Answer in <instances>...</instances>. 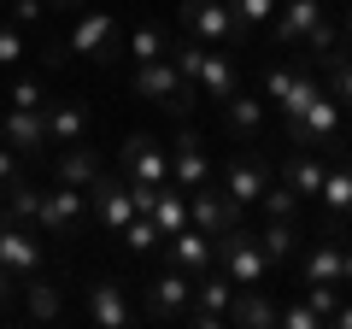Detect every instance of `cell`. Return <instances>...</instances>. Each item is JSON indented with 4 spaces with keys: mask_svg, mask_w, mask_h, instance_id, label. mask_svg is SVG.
Returning a JSON list of instances; mask_svg holds the SVG:
<instances>
[{
    "mask_svg": "<svg viewBox=\"0 0 352 329\" xmlns=\"http://www.w3.org/2000/svg\"><path fill=\"white\" fill-rule=\"evenodd\" d=\"M212 265L223 270L235 288H264L270 282V259H264V247H258V235L252 229H223V235L212 241Z\"/></svg>",
    "mask_w": 352,
    "mask_h": 329,
    "instance_id": "obj_1",
    "label": "cell"
},
{
    "mask_svg": "<svg viewBox=\"0 0 352 329\" xmlns=\"http://www.w3.org/2000/svg\"><path fill=\"white\" fill-rule=\"evenodd\" d=\"M135 94H141V100H153L159 112H170V118H188V112H194V100H200V89H194V83L176 71L170 59L135 65Z\"/></svg>",
    "mask_w": 352,
    "mask_h": 329,
    "instance_id": "obj_2",
    "label": "cell"
},
{
    "mask_svg": "<svg viewBox=\"0 0 352 329\" xmlns=\"http://www.w3.org/2000/svg\"><path fill=\"white\" fill-rule=\"evenodd\" d=\"M317 94H323V83H317L311 71H294V65H282V59L264 65V106H276L282 124H294Z\"/></svg>",
    "mask_w": 352,
    "mask_h": 329,
    "instance_id": "obj_3",
    "label": "cell"
},
{
    "mask_svg": "<svg viewBox=\"0 0 352 329\" xmlns=\"http://www.w3.org/2000/svg\"><path fill=\"white\" fill-rule=\"evenodd\" d=\"M82 224H88V189H71V182L41 189V206H36V229H41V235L71 241Z\"/></svg>",
    "mask_w": 352,
    "mask_h": 329,
    "instance_id": "obj_4",
    "label": "cell"
},
{
    "mask_svg": "<svg viewBox=\"0 0 352 329\" xmlns=\"http://www.w3.org/2000/svg\"><path fill=\"white\" fill-rule=\"evenodd\" d=\"M176 24H182V36L206 41V47H241V30H235L223 0H182L176 6Z\"/></svg>",
    "mask_w": 352,
    "mask_h": 329,
    "instance_id": "obj_5",
    "label": "cell"
},
{
    "mask_svg": "<svg viewBox=\"0 0 352 329\" xmlns=\"http://www.w3.org/2000/svg\"><path fill=\"white\" fill-rule=\"evenodd\" d=\"M118 177L124 182H147V189H159V182H170V147H159L153 136H124V147H118Z\"/></svg>",
    "mask_w": 352,
    "mask_h": 329,
    "instance_id": "obj_6",
    "label": "cell"
},
{
    "mask_svg": "<svg viewBox=\"0 0 352 329\" xmlns=\"http://www.w3.org/2000/svg\"><path fill=\"white\" fill-rule=\"evenodd\" d=\"M229 300H235V282H229L217 265L200 270V277H194V300H188V312H182V323H188V329H223Z\"/></svg>",
    "mask_w": 352,
    "mask_h": 329,
    "instance_id": "obj_7",
    "label": "cell"
},
{
    "mask_svg": "<svg viewBox=\"0 0 352 329\" xmlns=\"http://www.w3.org/2000/svg\"><path fill=\"white\" fill-rule=\"evenodd\" d=\"M188 300H194V277H188V270L164 265V270L147 277V317H153V323H182Z\"/></svg>",
    "mask_w": 352,
    "mask_h": 329,
    "instance_id": "obj_8",
    "label": "cell"
},
{
    "mask_svg": "<svg viewBox=\"0 0 352 329\" xmlns=\"http://www.w3.org/2000/svg\"><path fill=\"white\" fill-rule=\"evenodd\" d=\"M0 265L12 270L18 282L30 277V270L47 265V241H41L36 224H12V217H0Z\"/></svg>",
    "mask_w": 352,
    "mask_h": 329,
    "instance_id": "obj_9",
    "label": "cell"
},
{
    "mask_svg": "<svg viewBox=\"0 0 352 329\" xmlns=\"http://www.w3.org/2000/svg\"><path fill=\"white\" fill-rule=\"evenodd\" d=\"M335 136H340V100L323 89V94H317V100L288 124V147H317V153H323V147H335Z\"/></svg>",
    "mask_w": 352,
    "mask_h": 329,
    "instance_id": "obj_10",
    "label": "cell"
},
{
    "mask_svg": "<svg viewBox=\"0 0 352 329\" xmlns=\"http://www.w3.org/2000/svg\"><path fill=\"white\" fill-rule=\"evenodd\" d=\"M65 53H82V59H118V18L106 12V6L82 12L71 24V36H65Z\"/></svg>",
    "mask_w": 352,
    "mask_h": 329,
    "instance_id": "obj_11",
    "label": "cell"
},
{
    "mask_svg": "<svg viewBox=\"0 0 352 329\" xmlns=\"http://www.w3.org/2000/svg\"><path fill=\"white\" fill-rule=\"evenodd\" d=\"M188 224L206 229V235H223V229L241 224V206L223 194V182H200V189H188Z\"/></svg>",
    "mask_w": 352,
    "mask_h": 329,
    "instance_id": "obj_12",
    "label": "cell"
},
{
    "mask_svg": "<svg viewBox=\"0 0 352 329\" xmlns=\"http://www.w3.org/2000/svg\"><path fill=\"white\" fill-rule=\"evenodd\" d=\"M329 12V0H276V12H270V47L276 53H288V47H300L305 41V30L317 24V18Z\"/></svg>",
    "mask_w": 352,
    "mask_h": 329,
    "instance_id": "obj_13",
    "label": "cell"
},
{
    "mask_svg": "<svg viewBox=\"0 0 352 329\" xmlns=\"http://www.w3.org/2000/svg\"><path fill=\"white\" fill-rule=\"evenodd\" d=\"M264 182H270V159H264L258 147L235 153V159L223 164V194H229V200H235V206H258Z\"/></svg>",
    "mask_w": 352,
    "mask_h": 329,
    "instance_id": "obj_14",
    "label": "cell"
},
{
    "mask_svg": "<svg viewBox=\"0 0 352 329\" xmlns=\"http://www.w3.org/2000/svg\"><path fill=\"white\" fill-rule=\"evenodd\" d=\"M88 317L94 323H106V329H129L135 323V300H129V282H118V277H100V282H88Z\"/></svg>",
    "mask_w": 352,
    "mask_h": 329,
    "instance_id": "obj_15",
    "label": "cell"
},
{
    "mask_svg": "<svg viewBox=\"0 0 352 329\" xmlns=\"http://www.w3.org/2000/svg\"><path fill=\"white\" fill-rule=\"evenodd\" d=\"M88 212L100 217V229H112V235H118V229H124L129 217H135L129 182H124V177H106V171H100V177L88 182Z\"/></svg>",
    "mask_w": 352,
    "mask_h": 329,
    "instance_id": "obj_16",
    "label": "cell"
},
{
    "mask_svg": "<svg viewBox=\"0 0 352 329\" xmlns=\"http://www.w3.org/2000/svg\"><path fill=\"white\" fill-rule=\"evenodd\" d=\"M170 182H176V189H200V182H212V153H206L200 129H182V136L170 141Z\"/></svg>",
    "mask_w": 352,
    "mask_h": 329,
    "instance_id": "obj_17",
    "label": "cell"
},
{
    "mask_svg": "<svg viewBox=\"0 0 352 329\" xmlns=\"http://www.w3.org/2000/svg\"><path fill=\"white\" fill-rule=\"evenodd\" d=\"M194 89H200V100H217V106L241 89V65L229 59V47H206L200 71H194Z\"/></svg>",
    "mask_w": 352,
    "mask_h": 329,
    "instance_id": "obj_18",
    "label": "cell"
},
{
    "mask_svg": "<svg viewBox=\"0 0 352 329\" xmlns=\"http://www.w3.org/2000/svg\"><path fill=\"white\" fill-rule=\"evenodd\" d=\"M164 265L188 270V277L212 270V235H206V229H194V224H182L170 241H164Z\"/></svg>",
    "mask_w": 352,
    "mask_h": 329,
    "instance_id": "obj_19",
    "label": "cell"
},
{
    "mask_svg": "<svg viewBox=\"0 0 352 329\" xmlns=\"http://www.w3.org/2000/svg\"><path fill=\"white\" fill-rule=\"evenodd\" d=\"M18 294H24V317H36V323H53V317L65 312V288H59V277H47V265L30 270V277L18 282Z\"/></svg>",
    "mask_w": 352,
    "mask_h": 329,
    "instance_id": "obj_20",
    "label": "cell"
},
{
    "mask_svg": "<svg viewBox=\"0 0 352 329\" xmlns=\"http://www.w3.org/2000/svg\"><path fill=\"white\" fill-rule=\"evenodd\" d=\"M0 141L12 153H41L47 147V118L30 112V106H12V112H0Z\"/></svg>",
    "mask_w": 352,
    "mask_h": 329,
    "instance_id": "obj_21",
    "label": "cell"
},
{
    "mask_svg": "<svg viewBox=\"0 0 352 329\" xmlns=\"http://www.w3.org/2000/svg\"><path fill=\"white\" fill-rule=\"evenodd\" d=\"M223 323L270 329V323H282V306L270 300V288H235V300H229V317H223Z\"/></svg>",
    "mask_w": 352,
    "mask_h": 329,
    "instance_id": "obj_22",
    "label": "cell"
},
{
    "mask_svg": "<svg viewBox=\"0 0 352 329\" xmlns=\"http://www.w3.org/2000/svg\"><path fill=\"white\" fill-rule=\"evenodd\" d=\"M223 124H229V136H235V141H258L264 136V124H270V106H264L258 100V94H229V100H223Z\"/></svg>",
    "mask_w": 352,
    "mask_h": 329,
    "instance_id": "obj_23",
    "label": "cell"
},
{
    "mask_svg": "<svg viewBox=\"0 0 352 329\" xmlns=\"http://www.w3.org/2000/svg\"><path fill=\"white\" fill-rule=\"evenodd\" d=\"M41 118H47V141H53V147L88 141V106L82 100H47V106H41Z\"/></svg>",
    "mask_w": 352,
    "mask_h": 329,
    "instance_id": "obj_24",
    "label": "cell"
},
{
    "mask_svg": "<svg viewBox=\"0 0 352 329\" xmlns=\"http://www.w3.org/2000/svg\"><path fill=\"white\" fill-rule=\"evenodd\" d=\"M100 171L106 164H100V153L88 147V141H71V147H59V159H53V182H71V189H88Z\"/></svg>",
    "mask_w": 352,
    "mask_h": 329,
    "instance_id": "obj_25",
    "label": "cell"
},
{
    "mask_svg": "<svg viewBox=\"0 0 352 329\" xmlns=\"http://www.w3.org/2000/svg\"><path fill=\"white\" fill-rule=\"evenodd\" d=\"M323 171H329V159L317 147H294L288 153V164H282V182H288L300 200H311L317 189H323Z\"/></svg>",
    "mask_w": 352,
    "mask_h": 329,
    "instance_id": "obj_26",
    "label": "cell"
},
{
    "mask_svg": "<svg viewBox=\"0 0 352 329\" xmlns=\"http://www.w3.org/2000/svg\"><path fill=\"white\" fill-rule=\"evenodd\" d=\"M252 235H258L270 270H276V265H294V247H300V217H264V229H252Z\"/></svg>",
    "mask_w": 352,
    "mask_h": 329,
    "instance_id": "obj_27",
    "label": "cell"
},
{
    "mask_svg": "<svg viewBox=\"0 0 352 329\" xmlns=\"http://www.w3.org/2000/svg\"><path fill=\"white\" fill-rule=\"evenodd\" d=\"M153 229H159V235L164 241H170L176 235V229H182V224H188V189H176V182H164V189H159V200H153Z\"/></svg>",
    "mask_w": 352,
    "mask_h": 329,
    "instance_id": "obj_28",
    "label": "cell"
},
{
    "mask_svg": "<svg viewBox=\"0 0 352 329\" xmlns=\"http://www.w3.org/2000/svg\"><path fill=\"white\" fill-rule=\"evenodd\" d=\"M317 200H323V212L352 217V171H346V159L323 171V189H317Z\"/></svg>",
    "mask_w": 352,
    "mask_h": 329,
    "instance_id": "obj_29",
    "label": "cell"
},
{
    "mask_svg": "<svg viewBox=\"0 0 352 329\" xmlns=\"http://www.w3.org/2000/svg\"><path fill=\"white\" fill-rule=\"evenodd\" d=\"M340 47H346V41H340V24H335V18H317V24L311 30H305V41H300V53H305V59H311V65H329V59H335V53Z\"/></svg>",
    "mask_w": 352,
    "mask_h": 329,
    "instance_id": "obj_30",
    "label": "cell"
},
{
    "mask_svg": "<svg viewBox=\"0 0 352 329\" xmlns=\"http://www.w3.org/2000/svg\"><path fill=\"white\" fill-rule=\"evenodd\" d=\"M36 206H41V189H36V182L18 177L12 189H0V217H12V224H36Z\"/></svg>",
    "mask_w": 352,
    "mask_h": 329,
    "instance_id": "obj_31",
    "label": "cell"
},
{
    "mask_svg": "<svg viewBox=\"0 0 352 329\" xmlns=\"http://www.w3.org/2000/svg\"><path fill=\"white\" fill-rule=\"evenodd\" d=\"M164 47H170V41H164V30L159 24H135V30H129V59H135V65H153V59H164Z\"/></svg>",
    "mask_w": 352,
    "mask_h": 329,
    "instance_id": "obj_32",
    "label": "cell"
},
{
    "mask_svg": "<svg viewBox=\"0 0 352 329\" xmlns=\"http://www.w3.org/2000/svg\"><path fill=\"white\" fill-rule=\"evenodd\" d=\"M229 18H235V30L247 36V30H264L270 24V12H276V0H223Z\"/></svg>",
    "mask_w": 352,
    "mask_h": 329,
    "instance_id": "obj_33",
    "label": "cell"
},
{
    "mask_svg": "<svg viewBox=\"0 0 352 329\" xmlns=\"http://www.w3.org/2000/svg\"><path fill=\"white\" fill-rule=\"evenodd\" d=\"M118 235H124V247H129V253H153V247H164V235L153 229V217H147V212H135L124 229H118Z\"/></svg>",
    "mask_w": 352,
    "mask_h": 329,
    "instance_id": "obj_34",
    "label": "cell"
},
{
    "mask_svg": "<svg viewBox=\"0 0 352 329\" xmlns=\"http://www.w3.org/2000/svg\"><path fill=\"white\" fill-rule=\"evenodd\" d=\"M258 206H264V217H300V194H294L288 182H264Z\"/></svg>",
    "mask_w": 352,
    "mask_h": 329,
    "instance_id": "obj_35",
    "label": "cell"
},
{
    "mask_svg": "<svg viewBox=\"0 0 352 329\" xmlns=\"http://www.w3.org/2000/svg\"><path fill=\"white\" fill-rule=\"evenodd\" d=\"M323 71H329V94H335L340 106H352V47H340Z\"/></svg>",
    "mask_w": 352,
    "mask_h": 329,
    "instance_id": "obj_36",
    "label": "cell"
},
{
    "mask_svg": "<svg viewBox=\"0 0 352 329\" xmlns=\"http://www.w3.org/2000/svg\"><path fill=\"white\" fill-rule=\"evenodd\" d=\"M47 100H53V94H47V83H41V76H18V83H12V106H30V112H41Z\"/></svg>",
    "mask_w": 352,
    "mask_h": 329,
    "instance_id": "obj_37",
    "label": "cell"
},
{
    "mask_svg": "<svg viewBox=\"0 0 352 329\" xmlns=\"http://www.w3.org/2000/svg\"><path fill=\"white\" fill-rule=\"evenodd\" d=\"M305 306H311L317 317H335V306H340V294H335V282H305Z\"/></svg>",
    "mask_w": 352,
    "mask_h": 329,
    "instance_id": "obj_38",
    "label": "cell"
},
{
    "mask_svg": "<svg viewBox=\"0 0 352 329\" xmlns=\"http://www.w3.org/2000/svg\"><path fill=\"white\" fill-rule=\"evenodd\" d=\"M18 59H24V30H18V24H0V65L12 71Z\"/></svg>",
    "mask_w": 352,
    "mask_h": 329,
    "instance_id": "obj_39",
    "label": "cell"
},
{
    "mask_svg": "<svg viewBox=\"0 0 352 329\" xmlns=\"http://www.w3.org/2000/svg\"><path fill=\"white\" fill-rule=\"evenodd\" d=\"M282 323H288V329H317L323 317H317L305 300H288V306H282Z\"/></svg>",
    "mask_w": 352,
    "mask_h": 329,
    "instance_id": "obj_40",
    "label": "cell"
},
{
    "mask_svg": "<svg viewBox=\"0 0 352 329\" xmlns=\"http://www.w3.org/2000/svg\"><path fill=\"white\" fill-rule=\"evenodd\" d=\"M41 12H47L41 0H12V24H18V30H36V24H41Z\"/></svg>",
    "mask_w": 352,
    "mask_h": 329,
    "instance_id": "obj_41",
    "label": "cell"
},
{
    "mask_svg": "<svg viewBox=\"0 0 352 329\" xmlns=\"http://www.w3.org/2000/svg\"><path fill=\"white\" fill-rule=\"evenodd\" d=\"M12 182H18V153L0 141V189H12Z\"/></svg>",
    "mask_w": 352,
    "mask_h": 329,
    "instance_id": "obj_42",
    "label": "cell"
},
{
    "mask_svg": "<svg viewBox=\"0 0 352 329\" xmlns=\"http://www.w3.org/2000/svg\"><path fill=\"white\" fill-rule=\"evenodd\" d=\"M12 294H18V277L6 265H0V312H6V306H12Z\"/></svg>",
    "mask_w": 352,
    "mask_h": 329,
    "instance_id": "obj_43",
    "label": "cell"
},
{
    "mask_svg": "<svg viewBox=\"0 0 352 329\" xmlns=\"http://www.w3.org/2000/svg\"><path fill=\"white\" fill-rule=\"evenodd\" d=\"M340 41L352 47V0H340Z\"/></svg>",
    "mask_w": 352,
    "mask_h": 329,
    "instance_id": "obj_44",
    "label": "cell"
},
{
    "mask_svg": "<svg viewBox=\"0 0 352 329\" xmlns=\"http://www.w3.org/2000/svg\"><path fill=\"white\" fill-rule=\"evenodd\" d=\"M335 329H352V306H335V317H329Z\"/></svg>",
    "mask_w": 352,
    "mask_h": 329,
    "instance_id": "obj_45",
    "label": "cell"
},
{
    "mask_svg": "<svg viewBox=\"0 0 352 329\" xmlns=\"http://www.w3.org/2000/svg\"><path fill=\"white\" fill-rule=\"evenodd\" d=\"M41 6H59V12H76V6H88V0H41Z\"/></svg>",
    "mask_w": 352,
    "mask_h": 329,
    "instance_id": "obj_46",
    "label": "cell"
},
{
    "mask_svg": "<svg viewBox=\"0 0 352 329\" xmlns=\"http://www.w3.org/2000/svg\"><path fill=\"white\" fill-rule=\"evenodd\" d=\"M340 159H346V171H352V147H346V153H340Z\"/></svg>",
    "mask_w": 352,
    "mask_h": 329,
    "instance_id": "obj_47",
    "label": "cell"
},
{
    "mask_svg": "<svg viewBox=\"0 0 352 329\" xmlns=\"http://www.w3.org/2000/svg\"><path fill=\"white\" fill-rule=\"evenodd\" d=\"M0 6H12V0H0Z\"/></svg>",
    "mask_w": 352,
    "mask_h": 329,
    "instance_id": "obj_48",
    "label": "cell"
}]
</instances>
